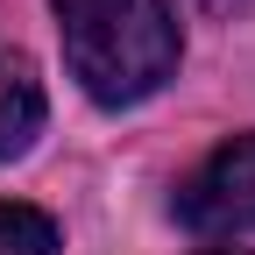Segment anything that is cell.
Instances as JSON below:
<instances>
[{
	"label": "cell",
	"instance_id": "cell-1",
	"mask_svg": "<svg viewBox=\"0 0 255 255\" xmlns=\"http://www.w3.org/2000/svg\"><path fill=\"white\" fill-rule=\"evenodd\" d=\"M64 64L100 107H135L177 71V14L170 0H57Z\"/></svg>",
	"mask_w": 255,
	"mask_h": 255
},
{
	"label": "cell",
	"instance_id": "cell-2",
	"mask_svg": "<svg viewBox=\"0 0 255 255\" xmlns=\"http://www.w3.org/2000/svg\"><path fill=\"white\" fill-rule=\"evenodd\" d=\"M177 220L191 234H255V128L227 135L177 184Z\"/></svg>",
	"mask_w": 255,
	"mask_h": 255
},
{
	"label": "cell",
	"instance_id": "cell-3",
	"mask_svg": "<svg viewBox=\"0 0 255 255\" xmlns=\"http://www.w3.org/2000/svg\"><path fill=\"white\" fill-rule=\"evenodd\" d=\"M36 128H43V78L21 50L0 43V163L36 142Z\"/></svg>",
	"mask_w": 255,
	"mask_h": 255
},
{
	"label": "cell",
	"instance_id": "cell-4",
	"mask_svg": "<svg viewBox=\"0 0 255 255\" xmlns=\"http://www.w3.org/2000/svg\"><path fill=\"white\" fill-rule=\"evenodd\" d=\"M0 255H57V220L0 199Z\"/></svg>",
	"mask_w": 255,
	"mask_h": 255
},
{
	"label": "cell",
	"instance_id": "cell-5",
	"mask_svg": "<svg viewBox=\"0 0 255 255\" xmlns=\"http://www.w3.org/2000/svg\"><path fill=\"white\" fill-rule=\"evenodd\" d=\"M213 255H248V248H213Z\"/></svg>",
	"mask_w": 255,
	"mask_h": 255
}]
</instances>
